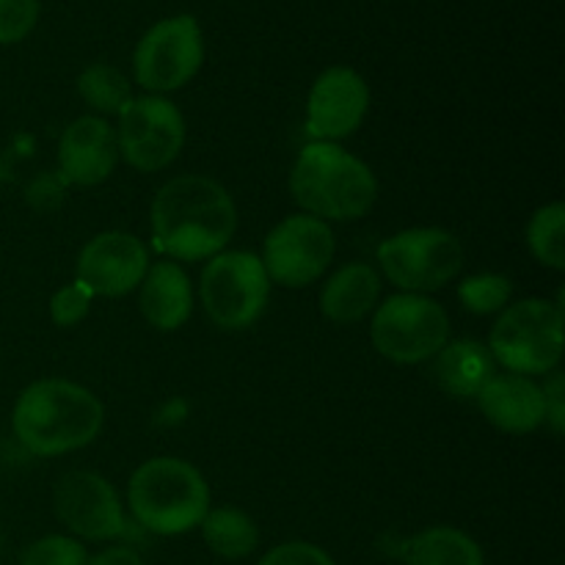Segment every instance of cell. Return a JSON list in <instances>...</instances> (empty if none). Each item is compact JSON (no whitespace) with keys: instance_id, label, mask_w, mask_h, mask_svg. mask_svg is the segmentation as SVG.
I'll return each mask as SVG.
<instances>
[{"instance_id":"7","label":"cell","mask_w":565,"mask_h":565,"mask_svg":"<svg viewBox=\"0 0 565 565\" xmlns=\"http://www.w3.org/2000/svg\"><path fill=\"white\" fill-rule=\"evenodd\" d=\"M274 281L252 252H221L207 259L199 296L207 318L221 331H243L263 318Z\"/></svg>"},{"instance_id":"15","label":"cell","mask_w":565,"mask_h":565,"mask_svg":"<svg viewBox=\"0 0 565 565\" xmlns=\"http://www.w3.org/2000/svg\"><path fill=\"white\" fill-rule=\"evenodd\" d=\"M119 163L116 127L103 116H81L70 121L58 141V166L66 182L94 188L108 180Z\"/></svg>"},{"instance_id":"4","label":"cell","mask_w":565,"mask_h":565,"mask_svg":"<svg viewBox=\"0 0 565 565\" xmlns=\"http://www.w3.org/2000/svg\"><path fill=\"white\" fill-rule=\"evenodd\" d=\"M127 505L147 533L169 539L202 524L210 511V486L193 463L158 456L132 472Z\"/></svg>"},{"instance_id":"2","label":"cell","mask_w":565,"mask_h":565,"mask_svg":"<svg viewBox=\"0 0 565 565\" xmlns=\"http://www.w3.org/2000/svg\"><path fill=\"white\" fill-rule=\"evenodd\" d=\"M103 425V401L92 390L66 379L33 381L20 392L11 412L17 441L39 458L83 450L97 439Z\"/></svg>"},{"instance_id":"13","label":"cell","mask_w":565,"mask_h":565,"mask_svg":"<svg viewBox=\"0 0 565 565\" xmlns=\"http://www.w3.org/2000/svg\"><path fill=\"white\" fill-rule=\"evenodd\" d=\"M149 270V252L141 237L132 232L110 230L94 235L81 248L75 263V274L81 285L92 290V296L121 298L138 290Z\"/></svg>"},{"instance_id":"14","label":"cell","mask_w":565,"mask_h":565,"mask_svg":"<svg viewBox=\"0 0 565 565\" xmlns=\"http://www.w3.org/2000/svg\"><path fill=\"white\" fill-rule=\"evenodd\" d=\"M370 108L367 81L351 66H329L307 97V136L337 143L362 127Z\"/></svg>"},{"instance_id":"24","label":"cell","mask_w":565,"mask_h":565,"mask_svg":"<svg viewBox=\"0 0 565 565\" xmlns=\"http://www.w3.org/2000/svg\"><path fill=\"white\" fill-rule=\"evenodd\" d=\"M513 281L505 274H475L458 285V301L472 315H497L511 303Z\"/></svg>"},{"instance_id":"23","label":"cell","mask_w":565,"mask_h":565,"mask_svg":"<svg viewBox=\"0 0 565 565\" xmlns=\"http://www.w3.org/2000/svg\"><path fill=\"white\" fill-rule=\"evenodd\" d=\"M565 207L563 202L544 204L527 224V246L541 265L552 270L565 268Z\"/></svg>"},{"instance_id":"16","label":"cell","mask_w":565,"mask_h":565,"mask_svg":"<svg viewBox=\"0 0 565 565\" xmlns=\"http://www.w3.org/2000/svg\"><path fill=\"white\" fill-rule=\"evenodd\" d=\"M475 401L483 417L502 434L524 436L546 423L544 392L527 375L494 373Z\"/></svg>"},{"instance_id":"22","label":"cell","mask_w":565,"mask_h":565,"mask_svg":"<svg viewBox=\"0 0 565 565\" xmlns=\"http://www.w3.org/2000/svg\"><path fill=\"white\" fill-rule=\"evenodd\" d=\"M77 94L97 114H121L132 99L130 81L114 64H88L77 77Z\"/></svg>"},{"instance_id":"6","label":"cell","mask_w":565,"mask_h":565,"mask_svg":"<svg viewBox=\"0 0 565 565\" xmlns=\"http://www.w3.org/2000/svg\"><path fill=\"white\" fill-rule=\"evenodd\" d=\"M370 340L395 364L430 362L450 342V318L434 298L397 292L373 309Z\"/></svg>"},{"instance_id":"20","label":"cell","mask_w":565,"mask_h":565,"mask_svg":"<svg viewBox=\"0 0 565 565\" xmlns=\"http://www.w3.org/2000/svg\"><path fill=\"white\" fill-rule=\"evenodd\" d=\"M199 527H202L204 544L210 546V552L224 561H243L259 544L257 522L248 513L230 505L210 508Z\"/></svg>"},{"instance_id":"28","label":"cell","mask_w":565,"mask_h":565,"mask_svg":"<svg viewBox=\"0 0 565 565\" xmlns=\"http://www.w3.org/2000/svg\"><path fill=\"white\" fill-rule=\"evenodd\" d=\"M259 565H337L331 555L309 541H287V544L274 546Z\"/></svg>"},{"instance_id":"30","label":"cell","mask_w":565,"mask_h":565,"mask_svg":"<svg viewBox=\"0 0 565 565\" xmlns=\"http://www.w3.org/2000/svg\"><path fill=\"white\" fill-rule=\"evenodd\" d=\"M86 565H147L141 561L136 550H127V546H110V550H103L99 555L88 557Z\"/></svg>"},{"instance_id":"19","label":"cell","mask_w":565,"mask_h":565,"mask_svg":"<svg viewBox=\"0 0 565 565\" xmlns=\"http://www.w3.org/2000/svg\"><path fill=\"white\" fill-rule=\"evenodd\" d=\"M494 373V356L478 340L447 342L434 356L436 381L447 395L458 397V401H475Z\"/></svg>"},{"instance_id":"1","label":"cell","mask_w":565,"mask_h":565,"mask_svg":"<svg viewBox=\"0 0 565 565\" xmlns=\"http://www.w3.org/2000/svg\"><path fill=\"white\" fill-rule=\"evenodd\" d=\"M149 221L160 254L177 263H202L230 246L237 232V207L213 177L180 174L158 188Z\"/></svg>"},{"instance_id":"17","label":"cell","mask_w":565,"mask_h":565,"mask_svg":"<svg viewBox=\"0 0 565 565\" xmlns=\"http://www.w3.org/2000/svg\"><path fill=\"white\" fill-rule=\"evenodd\" d=\"M138 307L147 323L158 331H177L191 320L193 290L191 279L180 263L149 265L138 285Z\"/></svg>"},{"instance_id":"27","label":"cell","mask_w":565,"mask_h":565,"mask_svg":"<svg viewBox=\"0 0 565 565\" xmlns=\"http://www.w3.org/2000/svg\"><path fill=\"white\" fill-rule=\"evenodd\" d=\"M39 0H0V44H17L36 28Z\"/></svg>"},{"instance_id":"5","label":"cell","mask_w":565,"mask_h":565,"mask_svg":"<svg viewBox=\"0 0 565 565\" xmlns=\"http://www.w3.org/2000/svg\"><path fill=\"white\" fill-rule=\"evenodd\" d=\"M563 301L524 298L508 303L489 334V353L516 375H550L563 362Z\"/></svg>"},{"instance_id":"29","label":"cell","mask_w":565,"mask_h":565,"mask_svg":"<svg viewBox=\"0 0 565 565\" xmlns=\"http://www.w3.org/2000/svg\"><path fill=\"white\" fill-rule=\"evenodd\" d=\"M541 392H544L546 423H550L552 430L561 436L565 428V379H563L561 370L550 373V381L541 386Z\"/></svg>"},{"instance_id":"8","label":"cell","mask_w":565,"mask_h":565,"mask_svg":"<svg viewBox=\"0 0 565 565\" xmlns=\"http://www.w3.org/2000/svg\"><path fill=\"white\" fill-rule=\"evenodd\" d=\"M379 265L397 290L425 296L461 274L463 246L452 232L439 226H414L381 243Z\"/></svg>"},{"instance_id":"11","label":"cell","mask_w":565,"mask_h":565,"mask_svg":"<svg viewBox=\"0 0 565 565\" xmlns=\"http://www.w3.org/2000/svg\"><path fill=\"white\" fill-rule=\"evenodd\" d=\"M334 232L326 221L298 213L268 232L263 243V265L270 281L281 287H309L329 270L334 259Z\"/></svg>"},{"instance_id":"10","label":"cell","mask_w":565,"mask_h":565,"mask_svg":"<svg viewBox=\"0 0 565 565\" xmlns=\"http://www.w3.org/2000/svg\"><path fill=\"white\" fill-rule=\"evenodd\" d=\"M116 141L119 158H125L136 171H163L180 158L185 147V116L160 94L132 97L119 114Z\"/></svg>"},{"instance_id":"26","label":"cell","mask_w":565,"mask_h":565,"mask_svg":"<svg viewBox=\"0 0 565 565\" xmlns=\"http://www.w3.org/2000/svg\"><path fill=\"white\" fill-rule=\"evenodd\" d=\"M92 290H88L86 285H81V281H70L66 287H61L58 292H53V298H50V320H53L58 329H72V326L81 323L83 318L88 315V309H92Z\"/></svg>"},{"instance_id":"9","label":"cell","mask_w":565,"mask_h":565,"mask_svg":"<svg viewBox=\"0 0 565 565\" xmlns=\"http://www.w3.org/2000/svg\"><path fill=\"white\" fill-rule=\"evenodd\" d=\"M204 36L196 17L177 14L149 28L132 53L136 83L152 94L188 86L202 70Z\"/></svg>"},{"instance_id":"3","label":"cell","mask_w":565,"mask_h":565,"mask_svg":"<svg viewBox=\"0 0 565 565\" xmlns=\"http://www.w3.org/2000/svg\"><path fill=\"white\" fill-rule=\"evenodd\" d=\"M298 207L320 221H356L373 210L379 180L373 169L340 143L309 141L290 169Z\"/></svg>"},{"instance_id":"18","label":"cell","mask_w":565,"mask_h":565,"mask_svg":"<svg viewBox=\"0 0 565 565\" xmlns=\"http://www.w3.org/2000/svg\"><path fill=\"white\" fill-rule=\"evenodd\" d=\"M381 298V276L367 263H348L329 276L320 292V312L331 323L351 326L373 315Z\"/></svg>"},{"instance_id":"12","label":"cell","mask_w":565,"mask_h":565,"mask_svg":"<svg viewBox=\"0 0 565 565\" xmlns=\"http://www.w3.org/2000/svg\"><path fill=\"white\" fill-rule=\"evenodd\" d=\"M53 508L58 522L83 541H114L127 533L119 491L97 472H66L55 483Z\"/></svg>"},{"instance_id":"25","label":"cell","mask_w":565,"mask_h":565,"mask_svg":"<svg viewBox=\"0 0 565 565\" xmlns=\"http://www.w3.org/2000/svg\"><path fill=\"white\" fill-rule=\"evenodd\" d=\"M86 550L70 535H44L22 552L20 565H86Z\"/></svg>"},{"instance_id":"21","label":"cell","mask_w":565,"mask_h":565,"mask_svg":"<svg viewBox=\"0 0 565 565\" xmlns=\"http://www.w3.org/2000/svg\"><path fill=\"white\" fill-rule=\"evenodd\" d=\"M408 565H483V550L456 527H428L406 546Z\"/></svg>"}]
</instances>
